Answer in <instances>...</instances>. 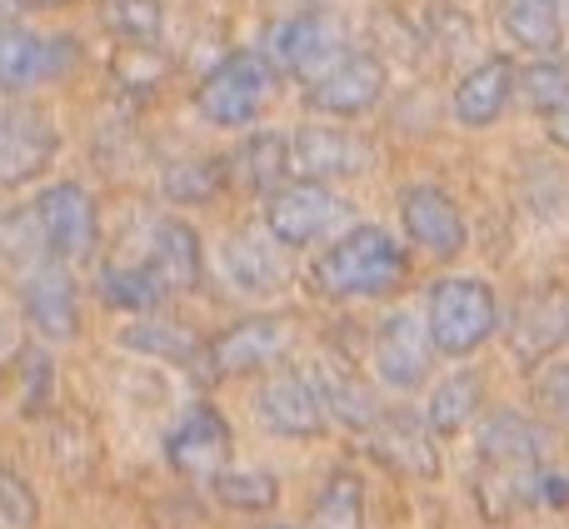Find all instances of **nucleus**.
<instances>
[{
    "mask_svg": "<svg viewBox=\"0 0 569 529\" xmlns=\"http://www.w3.org/2000/svg\"><path fill=\"white\" fill-rule=\"evenodd\" d=\"M70 60H76L70 40H46L16 20H0V90H30L60 76Z\"/></svg>",
    "mask_w": 569,
    "mask_h": 529,
    "instance_id": "14",
    "label": "nucleus"
},
{
    "mask_svg": "<svg viewBox=\"0 0 569 529\" xmlns=\"http://www.w3.org/2000/svg\"><path fill=\"white\" fill-rule=\"evenodd\" d=\"M510 96H515V60L510 56H490V60H480L460 86H455L450 110H455L460 126L485 130V126H495V120L505 116Z\"/></svg>",
    "mask_w": 569,
    "mask_h": 529,
    "instance_id": "18",
    "label": "nucleus"
},
{
    "mask_svg": "<svg viewBox=\"0 0 569 529\" xmlns=\"http://www.w3.org/2000/svg\"><path fill=\"white\" fill-rule=\"evenodd\" d=\"M310 529H365V485L355 475H330L310 510Z\"/></svg>",
    "mask_w": 569,
    "mask_h": 529,
    "instance_id": "30",
    "label": "nucleus"
},
{
    "mask_svg": "<svg viewBox=\"0 0 569 529\" xmlns=\"http://www.w3.org/2000/svg\"><path fill=\"white\" fill-rule=\"evenodd\" d=\"M16 6H20V0H0V20H6L10 10H16Z\"/></svg>",
    "mask_w": 569,
    "mask_h": 529,
    "instance_id": "39",
    "label": "nucleus"
},
{
    "mask_svg": "<svg viewBox=\"0 0 569 529\" xmlns=\"http://www.w3.org/2000/svg\"><path fill=\"white\" fill-rule=\"evenodd\" d=\"M425 325H430L435 355H475L500 325V300L485 280L475 275H450V280H435L430 305H425Z\"/></svg>",
    "mask_w": 569,
    "mask_h": 529,
    "instance_id": "2",
    "label": "nucleus"
},
{
    "mask_svg": "<svg viewBox=\"0 0 569 529\" xmlns=\"http://www.w3.org/2000/svg\"><path fill=\"white\" fill-rule=\"evenodd\" d=\"M370 166V146L340 126H300L290 136V170L300 180H350Z\"/></svg>",
    "mask_w": 569,
    "mask_h": 529,
    "instance_id": "10",
    "label": "nucleus"
},
{
    "mask_svg": "<svg viewBox=\"0 0 569 529\" xmlns=\"http://www.w3.org/2000/svg\"><path fill=\"white\" fill-rule=\"evenodd\" d=\"M26 315L46 340H70L80 330V295L60 260H40L26 275Z\"/></svg>",
    "mask_w": 569,
    "mask_h": 529,
    "instance_id": "17",
    "label": "nucleus"
},
{
    "mask_svg": "<svg viewBox=\"0 0 569 529\" xmlns=\"http://www.w3.org/2000/svg\"><path fill=\"white\" fill-rule=\"evenodd\" d=\"M405 280V250L385 226H350L320 260H315V285L325 295H385Z\"/></svg>",
    "mask_w": 569,
    "mask_h": 529,
    "instance_id": "1",
    "label": "nucleus"
},
{
    "mask_svg": "<svg viewBox=\"0 0 569 529\" xmlns=\"http://www.w3.org/2000/svg\"><path fill=\"white\" fill-rule=\"evenodd\" d=\"M260 529H284V525H260Z\"/></svg>",
    "mask_w": 569,
    "mask_h": 529,
    "instance_id": "41",
    "label": "nucleus"
},
{
    "mask_svg": "<svg viewBox=\"0 0 569 529\" xmlns=\"http://www.w3.org/2000/svg\"><path fill=\"white\" fill-rule=\"evenodd\" d=\"M400 226H405V236H410L415 246L430 250V256H440V260L460 256L465 240H470L460 206H455L445 190H435V186H410L405 190L400 196Z\"/></svg>",
    "mask_w": 569,
    "mask_h": 529,
    "instance_id": "12",
    "label": "nucleus"
},
{
    "mask_svg": "<svg viewBox=\"0 0 569 529\" xmlns=\"http://www.w3.org/2000/svg\"><path fill=\"white\" fill-rule=\"evenodd\" d=\"M110 26H116L130 46H156L160 26H166V10H160V0H116V6H110Z\"/></svg>",
    "mask_w": 569,
    "mask_h": 529,
    "instance_id": "34",
    "label": "nucleus"
},
{
    "mask_svg": "<svg viewBox=\"0 0 569 529\" xmlns=\"http://www.w3.org/2000/svg\"><path fill=\"white\" fill-rule=\"evenodd\" d=\"M435 365V340H430V325L420 320L415 310H390L375 330V375L395 390H415L425 385Z\"/></svg>",
    "mask_w": 569,
    "mask_h": 529,
    "instance_id": "7",
    "label": "nucleus"
},
{
    "mask_svg": "<svg viewBox=\"0 0 569 529\" xmlns=\"http://www.w3.org/2000/svg\"><path fill=\"white\" fill-rule=\"evenodd\" d=\"M120 345L136 355H166V360H190L196 355V345H190L186 330H170V325H130L126 335H120Z\"/></svg>",
    "mask_w": 569,
    "mask_h": 529,
    "instance_id": "35",
    "label": "nucleus"
},
{
    "mask_svg": "<svg viewBox=\"0 0 569 529\" xmlns=\"http://www.w3.org/2000/svg\"><path fill=\"white\" fill-rule=\"evenodd\" d=\"M30 210H36V226L50 260L66 264L90 256V246H96V200L86 196V186H76V180L46 186Z\"/></svg>",
    "mask_w": 569,
    "mask_h": 529,
    "instance_id": "6",
    "label": "nucleus"
},
{
    "mask_svg": "<svg viewBox=\"0 0 569 529\" xmlns=\"http://www.w3.org/2000/svg\"><path fill=\"white\" fill-rule=\"evenodd\" d=\"M510 340H515V355H520L525 365H535L540 355L560 350L569 340V300L560 290H545V295H535V300H525L520 315H515Z\"/></svg>",
    "mask_w": 569,
    "mask_h": 529,
    "instance_id": "20",
    "label": "nucleus"
},
{
    "mask_svg": "<svg viewBox=\"0 0 569 529\" xmlns=\"http://www.w3.org/2000/svg\"><path fill=\"white\" fill-rule=\"evenodd\" d=\"M350 216L335 190H325L320 180H295V186H276L266 200V236L276 246H315L320 236L340 230V220Z\"/></svg>",
    "mask_w": 569,
    "mask_h": 529,
    "instance_id": "4",
    "label": "nucleus"
},
{
    "mask_svg": "<svg viewBox=\"0 0 569 529\" xmlns=\"http://www.w3.org/2000/svg\"><path fill=\"white\" fill-rule=\"evenodd\" d=\"M100 295H106L110 310L150 315L166 300V280H160L150 264H106V270H100Z\"/></svg>",
    "mask_w": 569,
    "mask_h": 529,
    "instance_id": "25",
    "label": "nucleus"
},
{
    "mask_svg": "<svg viewBox=\"0 0 569 529\" xmlns=\"http://www.w3.org/2000/svg\"><path fill=\"white\" fill-rule=\"evenodd\" d=\"M475 450H480L485 470L530 475V470H540L545 435H540V425L525 420L520 410H490L485 425L475 430Z\"/></svg>",
    "mask_w": 569,
    "mask_h": 529,
    "instance_id": "16",
    "label": "nucleus"
},
{
    "mask_svg": "<svg viewBox=\"0 0 569 529\" xmlns=\"http://www.w3.org/2000/svg\"><path fill=\"white\" fill-rule=\"evenodd\" d=\"M335 56H345V26L325 10H300V16L280 20L276 36H270V60L290 76L315 80Z\"/></svg>",
    "mask_w": 569,
    "mask_h": 529,
    "instance_id": "8",
    "label": "nucleus"
},
{
    "mask_svg": "<svg viewBox=\"0 0 569 529\" xmlns=\"http://www.w3.org/2000/svg\"><path fill=\"white\" fill-rule=\"evenodd\" d=\"M475 415H480V375L460 370V375H450V380L435 385L425 425H430V435H460Z\"/></svg>",
    "mask_w": 569,
    "mask_h": 529,
    "instance_id": "26",
    "label": "nucleus"
},
{
    "mask_svg": "<svg viewBox=\"0 0 569 529\" xmlns=\"http://www.w3.org/2000/svg\"><path fill=\"white\" fill-rule=\"evenodd\" d=\"M40 525V500L30 490L26 475L0 465V529H36Z\"/></svg>",
    "mask_w": 569,
    "mask_h": 529,
    "instance_id": "33",
    "label": "nucleus"
},
{
    "mask_svg": "<svg viewBox=\"0 0 569 529\" xmlns=\"http://www.w3.org/2000/svg\"><path fill=\"white\" fill-rule=\"evenodd\" d=\"M370 430H375V440H370L375 460L395 465V470H405V475H425V480L440 475V455H435L430 425H420L415 415H390V420H375Z\"/></svg>",
    "mask_w": 569,
    "mask_h": 529,
    "instance_id": "19",
    "label": "nucleus"
},
{
    "mask_svg": "<svg viewBox=\"0 0 569 529\" xmlns=\"http://www.w3.org/2000/svg\"><path fill=\"white\" fill-rule=\"evenodd\" d=\"M295 330L280 315H250V320L230 325L210 340V370L216 375H256L266 365H276L290 350Z\"/></svg>",
    "mask_w": 569,
    "mask_h": 529,
    "instance_id": "9",
    "label": "nucleus"
},
{
    "mask_svg": "<svg viewBox=\"0 0 569 529\" xmlns=\"http://www.w3.org/2000/svg\"><path fill=\"white\" fill-rule=\"evenodd\" d=\"M210 495H216L220 505H230V510H276L280 505V480L270 470H220L210 475Z\"/></svg>",
    "mask_w": 569,
    "mask_h": 529,
    "instance_id": "29",
    "label": "nucleus"
},
{
    "mask_svg": "<svg viewBox=\"0 0 569 529\" xmlns=\"http://www.w3.org/2000/svg\"><path fill=\"white\" fill-rule=\"evenodd\" d=\"M236 170L250 190L270 196V190L284 186V176H290V140L276 136V130H260V136H250L246 146L236 150Z\"/></svg>",
    "mask_w": 569,
    "mask_h": 529,
    "instance_id": "27",
    "label": "nucleus"
},
{
    "mask_svg": "<svg viewBox=\"0 0 569 529\" xmlns=\"http://www.w3.org/2000/svg\"><path fill=\"white\" fill-rule=\"evenodd\" d=\"M505 36L535 56L555 50L565 36V0H505Z\"/></svg>",
    "mask_w": 569,
    "mask_h": 529,
    "instance_id": "23",
    "label": "nucleus"
},
{
    "mask_svg": "<svg viewBox=\"0 0 569 529\" xmlns=\"http://www.w3.org/2000/svg\"><path fill=\"white\" fill-rule=\"evenodd\" d=\"M535 505L569 510V475L565 470H535Z\"/></svg>",
    "mask_w": 569,
    "mask_h": 529,
    "instance_id": "36",
    "label": "nucleus"
},
{
    "mask_svg": "<svg viewBox=\"0 0 569 529\" xmlns=\"http://www.w3.org/2000/svg\"><path fill=\"white\" fill-rule=\"evenodd\" d=\"M0 256H6L10 264H40L50 260L46 256V240H40V226H36V210H26V216H0Z\"/></svg>",
    "mask_w": 569,
    "mask_h": 529,
    "instance_id": "32",
    "label": "nucleus"
},
{
    "mask_svg": "<svg viewBox=\"0 0 569 529\" xmlns=\"http://www.w3.org/2000/svg\"><path fill=\"white\" fill-rule=\"evenodd\" d=\"M0 345H6V325H0Z\"/></svg>",
    "mask_w": 569,
    "mask_h": 529,
    "instance_id": "40",
    "label": "nucleus"
},
{
    "mask_svg": "<svg viewBox=\"0 0 569 529\" xmlns=\"http://www.w3.org/2000/svg\"><path fill=\"white\" fill-rule=\"evenodd\" d=\"M515 90L525 96V106L530 110H540V116H550L555 106L569 96V60L560 56H535V66H525V70H515Z\"/></svg>",
    "mask_w": 569,
    "mask_h": 529,
    "instance_id": "31",
    "label": "nucleus"
},
{
    "mask_svg": "<svg viewBox=\"0 0 569 529\" xmlns=\"http://www.w3.org/2000/svg\"><path fill=\"white\" fill-rule=\"evenodd\" d=\"M310 385L320 395V410L325 420H340L345 430H370L380 415H375V395L355 380L350 370H335V365H315Z\"/></svg>",
    "mask_w": 569,
    "mask_h": 529,
    "instance_id": "22",
    "label": "nucleus"
},
{
    "mask_svg": "<svg viewBox=\"0 0 569 529\" xmlns=\"http://www.w3.org/2000/svg\"><path fill=\"white\" fill-rule=\"evenodd\" d=\"M545 130H550V140H555V146H565V150H569V96H565L560 106L550 110V116H545Z\"/></svg>",
    "mask_w": 569,
    "mask_h": 529,
    "instance_id": "38",
    "label": "nucleus"
},
{
    "mask_svg": "<svg viewBox=\"0 0 569 529\" xmlns=\"http://www.w3.org/2000/svg\"><path fill=\"white\" fill-rule=\"evenodd\" d=\"M166 460L176 475H220L230 460V420L216 405H190L166 440Z\"/></svg>",
    "mask_w": 569,
    "mask_h": 529,
    "instance_id": "13",
    "label": "nucleus"
},
{
    "mask_svg": "<svg viewBox=\"0 0 569 529\" xmlns=\"http://www.w3.org/2000/svg\"><path fill=\"white\" fill-rule=\"evenodd\" d=\"M260 420H266L270 435L280 440H315L325 430V410H320V395H315L310 375L305 370H280L260 385V400H256Z\"/></svg>",
    "mask_w": 569,
    "mask_h": 529,
    "instance_id": "11",
    "label": "nucleus"
},
{
    "mask_svg": "<svg viewBox=\"0 0 569 529\" xmlns=\"http://www.w3.org/2000/svg\"><path fill=\"white\" fill-rule=\"evenodd\" d=\"M540 395H545V405H550L560 420H569V365H555L550 375L540 380Z\"/></svg>",
    "mask_w": 569,
    "mask_h": 529,
    "instance_id": "37",
    "label": "nucleus"
},
{
    "mask_svg": "<svg viewBox=\"0 0 569 529\" xmlns=\"http://www.w3.org/2000/svg\"><path fill=\"white\" fill-rule=\"evenodd\" d=\"M385 96V66L365 50H345L335 56L320 76L305 86V106L320 110V116H340V120H355L365 110H375Z\"/></svg>",
    "mask_w": 569,
    "mask_h": 529,
    "instance_id": "5",
    "label": "nucleus"
},
{
    "mask_svg": "<svg viewBox=\"0 0 569 529\" xmlns=\"http://www.w3.org/2000/svg\"><path fill=\"white\" fill-rule=\"evenodd\" d=\"M226 176H230L226 160L190 156V160H180V166H170L166 176H160V190H166V200H176V206H206V200L220 196Z\"/></svg>",
    "mask_w": 569,
    "mask_h": 529,
    "instance_id": "28",
    "label": "nucleus"
},
{
    "mask_svg": "<svg viewBox=\"0 0 569 529\" xmlns=\"http://www.w3.org/2000/svg\"><path fill=\"white\" fill-rule=\"evenodd\" d=\"M226 275L246 295H270V290H280V285H284L280 256L270 250V240L256 236V230H246V236H236L226 246Z\"/></svg>",
    "mask_w": 569,
    "mask_h": 529,
    "instance_id": "24",
    "label": "nucleus"
},
{
    "mask_svg": "<svg viewBox=\"0 0 569 529\" xmlns=\"http://www.w3.org/2000/svg\"><path fill=\"white\" fill-rule=\"evenodd\" d=\"M270 86H276V60L260 56V50H230L196 86V110L220 130L250 126L266 106Z\"/></svg>",
    "mask_w": 569,
    "mask_h": 529,
    "instance_id": "3",
    "label": "nucleus"
},
{
    "mask_svg": "<svg viewBox=\"0 0 569 529\" xmlns=\"http://www.w3.org/2000/svg\"><path fill=\"white\" fill-rule=\"evenodd\" d=\"M60 136L40 110H16L0 120V186H30L50 170Z\"/></svg>",
    "mask_w": 569,
    "mask_h": 529,
    "instance_id": "15",
    "label": "nucleus"
},
{
    "mask_svg": "<svg viewBox=\"0 0 569 529\" xmlns=\"http://www.w3.org/2000/svg\"><path fill=\"white\" fill-rule=\"evenodd\" d=\"M150 270L166 280V290H196L200 285V236L186 220H156L150 230Z\"/></svg>",
    "mask_w": 569,
    "mask_h": 529,
    "instance_id": "21",
    "label": "nucleus"
}]
</instances>
